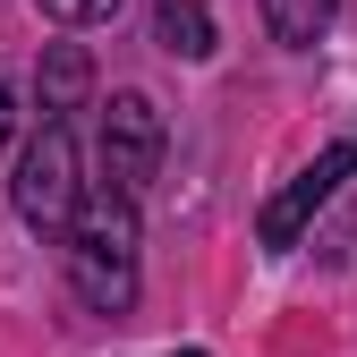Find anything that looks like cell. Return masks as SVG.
<instances>
[{
  "label": "cell",
  "mask_w": 357,
  "mask_h": 357,
  "mask_svg": "<svg viewBox=\"0 0 357 357\" xmlns=\"http://www.w3.org/2000/svg\"><path fill=\"white\" fill-rule=\"evenodd\" d=\"M102 178L119 196H145L162 178V111L145 94H111V111H102Z\"/></svg>",
  "instance_id": "3"
},
{
  "label": "cell",
  "mask_w": 357,
  "mask_h": 357,
  "mask_svg": "<svg viewBox=\"0 0 357 357\" xmlns=\"http://www.w3.org/2000/svg\"><path fill=\"white\" fill-rule=\"evenodd\" d=\"M340 178H357V145H349V137H340V145H324V153L306 162V170L289 178L281 196H273V204H264L255 238L273 247V255H281V247H298V238H306V221H315V213H324V204L340 196Z\"/></svg>",
  "instance_id": "4"
},
{
  "label": "cell",
  "mask_w": 357,
  "mask_h": 357,
  "mask_svg": "<svg viewBox=\"0 0 357 357\" xmlns=\"http://www.w3.org/2000/svg\"><path fill=\"white\" fill-rule=\"evenodd\" d=\"M68 281L94 315H128L137 306V213L119 188H94L68 221Z\"/></svg>",
  "instance_id": "1"
},
{
  "label": "cell",
  "mask_w": 357,
  "mask_h": 357,
  "mask_svg": "<svg viewBox=\"0 0 357 357\" xmlns=\"http://www.w3.org/2000/svg\"><path fill=\"white\" fill-rule=\"evenodd\" d=\"M85 77H94V68H85L77 43H52V60H43V119L77 111V102H85Z\"/></svg>",
  "instance_id": "7"
},
{
  "label": "cell",
  "mask_w": 357,
  "mask_h": 357,
  "mask_svg": "<svg viewBox=\"0 0 357 357\" xmlns=\"http://www.w3.org/2000/svg\"><path fill=\"white\" fill-rule=\"evenodd\" d=\"M332 17H340V0H264V26H273L281 43H324L332 34Z\"/></svg>",
  "instance_id": "6"
},
{
  "label": "cell",
  "mask_w": 357,
  "mask_h": 357,
  "mask_svg": "<svg viewBox=\"0 0 357 357\" xmlns=\"http://www.w3.org/2000/svg\"><path fill=\"white\" fill-rule=\"evenodd\" d=\"M17 213L34 221V230H60L68 238V221L85 204V178H77V137H68V119H43V137L17 153Z\"/></svg>",
  "instance_id": "2"
},
{
  "label": "cell",
  "mask_w": 357,
  "mask_h": 357,
  "mask_svg": "<svg viewBox=\"0 0 357 357\" xmlns=\"http://www.w3.org/2000/svg\"><path fill=\"white\" fill-rule=\"evenodd\" d=\"M170 357H204V349H170Z\"/></svg>",
  "instance_id": "10"
},
{
  "label": "cell",
  "mask_w": 357,
  "mask_h": 357,
  "mask_svg": "<svg viewBox=\"0 0 357 357\" xmlns=\"http://www.w3.org/2000/svg\"><path fill=\"white\" fill-rule=\"evenodd\" d=\"M9 128H17V94L0 85V145H9Z\"/></svg>",
  "instance_id": "9"
},
{
  "label": "cell",
  "mask_w": 357,
  "mask_h": 357,
  "mask_svg": "<svg viewBox=\"0 0 357 357\" xmlns=\"http://www.w3.org/2000/svg\"><path fill=\"white\" fill-rule=\"evenodd\" d=\"M34 9L52 17V26H102V17L119 9V0H34Z\"/></svg>",
  "instance_id": "8"
},
{
  "label": "cell",
  "mask_w": 357,
  "mask_h": 357,
  "mask_svg": "<svg viewBox=\"0 0 357 357\" xmlns=\"http://www.w3.org/2000/svg\"><path fill=\"white\" fill-rule=\"evenodd\" d=\"M153 43L170 60H213V9L204 0H162L153 9Z\"/></svg>",
  "instance_id": "5"
}]
</instances>
